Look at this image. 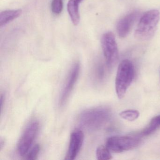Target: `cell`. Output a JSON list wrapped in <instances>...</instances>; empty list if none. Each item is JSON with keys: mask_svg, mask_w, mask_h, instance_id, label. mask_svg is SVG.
<instances>
[{"mask_svg": "<svg viewBox=\"0 0 160 160\" xmlns=\"http://www.w3.org/2000/svg\"><path fill=\"white\" fill-rule=\"evenodd\" d=\"M112 113L106 106H99L84 110L78 117L80 126L88 131L100 130L110 120Z\"/></svg>", "mask_w": 160, "mask_h": 160, "instance_id": "6da1fadb", "label": "cell"}, {"mask_svg": "<svg viewBox=\"0 0 160 160\" xmlns=\"http://www.w3.org/2000/svg\"><path fill=\"white\" fill-rule=\"evenodd\" d=\"M160 13L157 10L146 12L140 18L135 32L136 38L140 41L151 39L156 31L160 20Z\"/></svg>", "mask_w": 160, "mask_h": 160, "instance_id": "7a4b0ae2", "label": "cell"}, {"mask_svg": "<svg viewBox=\"0 0 160 160\" xmlns=\"http://www.w3.org/2000/svg\"><path fill=\"white\" fill-rule=\"evenodd\" d=\"M134 75V67L132 62L128 59L123 60L118 67L115 82L118 98L121 99L124 97L132 82Z\"/></svg>", "mask_w": 160, "mask_h": 160, "instance_id": "3957f363", "label": "cell"}, {"mask_svg": "<svg viewBox=\"0 0 160 160\" xmlns=\"http://www.w3.org/2000/svg\"><path fill=\"white\" fill-rule=\"evenodd\" d=\"M140 142V138L137 137L113 136L108 138L106 146L110 152L120 153L136 148Z\"/></svg>", "mask_w": 160, "mask_h": 160, "instance_id": "277c9868", "label": "cell"}, {"mask_svg": "<svg viewBox=\"0 0 160 160\" xmlns=\"http://www.w3.org/2000/svg\"><path fill=\"white\" fill-rule=\"evenodd\" d=\"M40 124L37 121L31 122L26 127L18 143V151L21 156H25L31 148L37 137Z\"/></svg>", "mask_w": 160, "mask_h": 160, "instance_id": "5b68a950", "label": "cell"}, {"mask_svg": "<svg viewBox=\"0 0 160 160\" xmlns=\"http://www.w3.org/2000/svg\"><path fill=\"white\" fill-rule=\"evenodd\" d=\"M102 46L107 65L111 68L115 65L118 59V45L112 32H106L103 35Z\"/></svg>", "mask_w": 160, "mask_h": 160, "instance_id": "8992f818", "label": "cell"}, {"mask_svg": "<svg viewBox=\"0 0 160 160\" xmlns=\"http://www.w3.org/2000/svg\"><path fill=\"white\" fill-rule=\"evenodd\" d=\"M80 71V64L78 62H76L69 72L62 91L59 102L60 106H63L69 99L78 80Z\"/></svg>", "mask_w": 160, "mask_h": 160, "instance_id": "52a82bcc", "label": "cell"}, {"mask_svg": "<svg viewBox=\"0 0 160 160\" xmlns=\"http://www.w3.org/2000/svg\"><path fill=\"white\" fill-rule=\"evenodd\" d=\"M84 134L80 129H75L71 133L68 152L65 160H73L76 158L83 145Z\"/></svg>", "mask_w": 160, "mask_h": 160, "instance_id": "ba28073f", "label": "cell"}, {"mask_svg": "<svg viewBox=\"0 0 160 160\" xmlns=\"http://www.w3.org/2000/svg\"><path fill=\"white\" fill-rule=\"evenodd\" d=\"M138 15L139 12L138 11H133L126 15L119 21L117 30L120 37L125 38L129 34Z\"/></svg>", "mask_w": 160, "mask_h": 160, "instance_id": "9c48e42d", "label": "cell"}, {"mask_svg": "<svg viewBox=\"0 0 160 160\" xmlns=\"http://www.w3.org/2000/svg\"><path fill=\"white\" fill-rule=\"evenodd\" d=\"M83 0H69L67 3V11L72 24L77 26L80 21L79 4Z\"/></svg>", "mask_w": 160, "mask_h": 160, "instance_id": "30bf717a", "label": "cell"}, {"mask_svg": "<svg viewBox=\"0 0 160 160\" xmlns=\"http://www.w3.org/2000/svg\"><path fill=\"white\" fill-rule=\"evenodd\" d=\"M22 10H8L0 14V27L1 28L18 18L22 14Z\"/></svg>", "mask_w": 160, "mask_h": 160, "instance_id": "8fae6325", "label": "cell"}, {"mask_svg": "<svg viewBox=\"0 0 160 160\" xmlns=\"http://www.w3.org/2000/svg\"><path fill=\"white\" fill-rule=\"evenodd\" d=\"M160 127V115L156 116L152 119L149 123L142 130L140 135L142 136H147L154 132Z\"/></svg>", "mask_w": 160, "mask_h": 160, "instance_id": "7c38bea8", "label": "cell"}, {"mask_svg": "<svg viewBox=\"0 0 160 160\" xmlns=\"http://www.w3.org/2000/svg\"><path fill=\"white\" fill-rule=\"evenodd\" d=\"M96 155L99 160H109L112 159L110 150L106 146H99L96 149Z\"/></svg>", "mask_w": 160, "mask_h": 160, "instance_id": "4fadbf2b", "label": "cell"}, {"mask_svg": "<svg viewBox=\"0 0 160 160\" xmlns=\"http://www.w3.org/2000/svg\"><path fill=\"white\" fill-rule=\"evenodd\" d=\"M121 118L129 121H133L139 117V113L138 110L129 109L124 110L119 113Z\"/></svg>", "mask_w": 160, "mask_h": 160, "instance_id": "5bb4252c", "label": "cell"}, {"mask_svg": "<svg viewBox=\"0 0 160 160\" xmlns=\"http://www.w3.org/2000/svg\"><path fill=\"white\" fill-rule=\"evenodd\" d=\"M62 0H52L51 2V10L52 12L56 15H59L63 10Z\"/></svg>", "mask_w": 160, "mask_h": 160, "instance_id": "9a60e30c", "label": "cell"}, {"mask_svg": "<svg viewBox=\"0 0 160 160\" xmlns=\"http://www.w3.org/2000/svg\"><path fill=\"white\" fill-rule=\"evenodd\" d=\"M40 146L39 144L34 145L32 148L30 149L27 153V159L35 160L37 159L40 151Z\"/></svg>", "mask_w": 160, "mask_h": 160, "instance_id": "2e32d148", "label": "cell"}, {"mask_svg": "<svg viewBox=\"0 0 160 160\" xmlns=\"http://www.w3.org/2000/svg\"><path fill=\"white\" fill-rule=\"evenodd\" d=\"M4 101H5V96H4V94H1V112H2Z\"/></svg>", "mask_w": 160, "mask_h": 160, "instance_id": "e0dca14e", "label": "cell"}, {"mask_svg": "<svg viewBox=\"0 0 160 160\" xmlns=\"http://www.w3.org/2000/svg\"></svg>", "mask_w": 160, "mask_h": 160, "instance_id": "ac0fdd59", "label": "cell"}]
</instances>
